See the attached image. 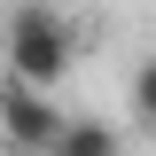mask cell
<instances>
[{"label": "cell", "instance_id": "7a4b0ae2", "mask_svg": "<svg viewBox=\"0 0 156 156\" xmlns=\"http://www.w3.org/2000/svg\"><path fill=\"white\" fill-rule=\"evenodd\" d=\"M62 125H70V109H62L47 86L0 78V148H16V156H55V148H62Z\"/></svg>", "mask_w": 156, "mask_h": 156}, {"label": "cell", "instance_id": "6da1fadb", "mask_svg": "<svg viewBox=\"0 0 156 156\" xmlns=\"http://www.w3.org/2000/svg\"><path fill=\"white\" fill-rule=\"evenodd\" d=\"M0 62H8V78L55 94L62 78H70V62H78V23L62 8H47V0H23L16 16H8V31H0Z\"/></svg>", "mask_w": 156, "mask_h": 156}, {"label": "cell", "instance_id": "3957f363", "mask_svg": "<svg viewBox=\"0 0 156 156\" xmlns=\"http://www.w3.org/2000/svg\"><path fill=\"white\" fill-rule=\"evenodd\" d=\"M55 156H117V133L101 125V117H70L62 125V148Z\"/></svg>", "mask_w": 156, "mask_h": 156}, {"label": "cell", "instance_id": "5b68a950", "mask_svg": "<svg viewBox=\"0 0 156 156\" xmlns=\"http://www.w3.org/2000/svg\"><path fill=\"white\" fill-rule=\"evenodd\" d=\"M0 156H16V148H0Z\"/></svg>", "mask_w": 156, "mask_h": 156}, {"label": "cell", "instance_id": "277c9868", "mask_svg": "<svg viewBox=\"0 0 156 156\" xmlns=\"http://www.w3.org/2000/svg\"><path fill=\"white\" fill-rule=\"evenodd\" d=\"M133 117H140V125L156 133V55H148V62L133 70Z\"/></svg>", "mask_w": 156, "mask_h": 156}]
</instances>
